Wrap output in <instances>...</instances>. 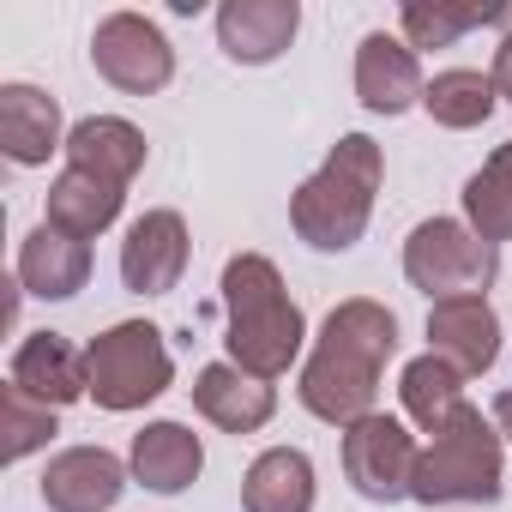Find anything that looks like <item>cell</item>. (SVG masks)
Returning <instances> with one entry per match:
<instances>
[{
	"instance_id": "obj_1",
	"label": "cell",
	"mask_w": 512,
	"mask_h": 512,
	"mask_svg": "<svg viewBox=\"0 0 512 512\" xmlns=\"http://www.w3.org/2000/svg\"><path fill=\"white\" fill-rule=\"evenodd\" d=\"M398 356V320L392 308L368 302V296H350L326 314L320 326V344L314 356L302 362V380H296V398L308 416L332 422V428H356L362 416H374V398H380V368Z\"/></svg>"
},
{
	"instance_id": "obj_2",
	"label": "cell",
	"mask_w": 512,
	"mask_h": 512,
	"mask_svg": "<svg viewBox=\"0 0 512 512\" xmlns=\"http://www.w3.org/2000/svg\"><path fill=\"white\" fill-rule=\"evenodd\" d=\"M223 344H229V362L247 368L253 380H278L290 374V362L302 356L308 344V320L302 308L290 302L278 266L266 260V253H235V260H223Z\"/></svg>"
},
{
	"instance_id": "obj_3",
	"label": "cell",
	"mask_w": 512,
	"mask_h": 512,
	"mask_svg": "<svg viewBox=\"0 0 512 512\" xmlns=\"http://www.w3.org/2000/svg\"><path fill=\"white\" fill-rule=\"evenodd\" d=\"M380 181H386V151L368 133H344L332 157L290 193V229L320 253H350L374 217Z\"/></svg>"
},
{
	"instance_id": "obj_4",
	"label": "cell",
	"mask_w": 512,
	"mask_h": 512,
	"mask_svg": "<svg viewBox=\"0 0 512 512\" xmlns=\"http://www.w3.org/2000/svg\"><path fill=\"white\" fill-rule=\"evenodd\" d=\"M506 488V458H500V428L464 404L440 434H428L416 458L410 500L422 506H494Z\"/></svg>"
},
{
	"instance_id": "obj_5",
	"label": "cell",
	"mask_w": 512,
	"mask_h": 512,
	"mask_svg": "<svg viewBox=\"0 0 512 512\" xmlns=\"http://www.w3.org/2000/svg\"><path fill=\"white\" fill-rule=\"evenodd\" d=\"M85 368H91L97 410H115V416L145 410L175 380V356H169V344L151 320H121V326L97 332L91 350H85Z\"/></svg>"
},
{
	"instance_id": "obj_6",
	"label": "cell",
	"mask_w": 512,
	"mask_h": 512,
	"mask_svg": "<svg viewBox=\"0 0 512 512\" xmlns=\"http://www.w3.org/2000/svg\"><path fill=\"white\" fill-rule=\"evenodd\" d=\"M404 278L428 302L488 296L494 278H500V247H488L464 217H428L404 241Z\"/></svg>"
},
{
	"instance_id": "obj_7",
	"label": "cell",
	"mask_w": 512,
	"mask_h": 512,
	"mask_svg": "<svg viewBox=\"0 0 512 512\" xmlns=\"http://www.w3.org/2000/svg\"><path fill=\"white\" fill-rule=\"evenodd\" d=\"M416 458L422 446L410 440V428L386 410L362 416L356 428H344V476L362 500L374 506H392V500H410V482H416Z\"/></svg>"
},
{
	"instance_id": "obj_8",
	"label": "cell",
	"mask_w": 512,
	"mask_h": 512,
	"mask_svg": "<svg viewBox=\"0 0 512 512\" xmlns=\"http://www.w3.org/2000/svg\"><path fill=\"white\" fill-rule=\"evenodd\" d=\"M91 67L127 97H157L175 79V49L145 13H109L91 31Z\"/></svg>"
},
{
	"instance_id": "obj_9",
	"label": "cell",
	"mask_w": 512,
	"mask_h": 512,
	"mask_svg": "<svg viewBox=\"0 0 512 512\" xmlns=\"http://www.w3.org/2000/svg\"><path fill=\"white\" fill-rule=\"evenodd\" d=\"M187 253H193V241H187L181 211H145V217H133V229L121 241V284L133 296H169L187 272Z\"/></svg>"
},
{
	"instance_id": "obj_10",
	"label": "cell",
	"mask_w": 512,
	"mask_h": 512,
	"mask_svg": "<svg viewBox=\"0 0 512 512\" xmlns=\"http://www.w3.org/2000/svg\"><path fill=\"white\" fill-rule=\"evenodd\" d=\"M302 31L296 0H223L217 7V49L235 67H272Z\"/></svg>"
},
{
	"instance_id": "obj_11",
	"label": "cell",
	"mask_w": 512,
	"mask_h": 512,
	"mask_svg": "<svg viewBox=\"0 0 512 512\" xmlns=\"http://www.w3.org/2000/svg\"><path fill=\"white\" fill-rule=\"evenodd\" d=\"M127 488V464L109 446H67L43 470V506L49 512H109Z\"/></svg>"
},
{
	"instance_id": "obj_12",
	"label": "cell",
	"mask_w": 512,
	"mask_h": 512,
	"mask_svg": "<svg viewBox=\"0 0 512 512\" xmlns=\"http://www.w3.org/2000/svg\"><path fill=\"white\" fill-rule=\"evenodd\" d=\"M428 91L422 79V61L404 37H386V31H368L362 49H356V97L368 115H404L416 109Z\"/></svg>"
},
{
	"instance_id": "obj_13",
	"label": "cell",
	"mask_w": 512,
	"mask_h": 512,
	"mask_svg": "<svg viewBox=\"0 0 512 512\" xmlns=\"http://www.w3.org/2000/svg\"><path fill=\"white\" fill-rule=\"evenodd\" d=\"M428 356L452 362L464 380L488 374L500 356V314L488 308V296H458V302H434L428 308Z\"/></svg>"
},
{
	"instance_id": "obj_14",
	"label": "cell",
	"mask_w": 512,
	"mask_h": 512,
	"mask_svg": "<svg viewBox=\"0 0 512 512\" xmlns=\"http://www.w3.org/2000/svg\"><path fill=\"white\" fill-rule=\"evenodd\" d=\"M31 404L43 410H61V404H79L91 398V368H85V350H73L61 332H31L19 350H13V374H7Z\"/></svg>"
},
{
	"instance_id": "obj_15",
	"label": "cell",
	"mask_w": 512,
	"mask_h": 512,
	"mask_svg": "<svg viewBox=\"0 0 512 512\" xmlns=\"http://www.w3.org/2000/svg\"><path fill=\"white\" fill-rule=\"evenodd\" d=\"M193 410L223 434H260L278 416V392H272V380H253L235 362H211L193 380Z\"/></svg>"
},
{
	"instance_id": "obj_16",
	"label": "cell",
	"mask_w": 512,
	"mask_h": 512,
	"mask_svg": "<svg viewBox=\"0 0 512 512\" xmlns=\"http://www.w3.org/2000/svg\"><path fill=\"white\" fill-rule=\"evenodd\" d=\"M91 278V241H73L49 223H37L19 241V290L37 302H73Z\"/></svg>"
},
{
	"instance_id": "obj_17",
	"label": "cell",
	"mask_w": 512,
	"mask_h": 512,
	"mask_svg": "<svg viewBox=\"0 0 512 512\" xmlns=\"http://www.w3.org/2000/svg\"><path fill=\"white\" fill-rule=\"evenodd\" d=\"M127 470L133 482H145L151 494H181L199 482L205 470V446L187 422H145L133 434V452H127Z\"/></svg>"
},
{
	"instance_id": "obj_18",
	"label": "cell",
	"mask_w": 512,
	"mask_h": 512,
	"mask_svg": "<svg viewBox=\"0 0 512 512\" xmlns=\"http://www.w3.org/2000/svg\"><path fill=\"white\" fill-rule=\"evenodd\" d=\"M0 151L19 169L49 163L55 151H67L61 139V103L37 85H0Z\"/></svg>"
},
{
	"instance_id": "obj_19",
	"label": "cell",
	"mask_w": 512,
	"mask_h": 512,
	"mask_svg": "<svg viewBox=\"0 0 512 512\" xmlns=\"http://www.w3.org/2000/svg\"><path fill=\"white\" fill-rule=\"evenodd\" d=\"M121 205H127V187H115V181H103V175L67 163V169L55 175L49 199H43V223L61 229V235H73V241H97V235L121 217Z\"/></svg>"
},
{
	"instance_id": "obj_20",
	"label": "cell",
	"mask_w": 512,
	"mask_h": 512,
	"mask_svg": "<svg viewBox=\"0 0 512 512\" xmlns=\"http://www.w3.org/2000/svg\"><path fill=\"white\" fill-rule=\"evenodd\" d=\"M145 133L121 115H85L73 133H67V163L73 169H91L115 187H133V175L145 169Z\"/></svg>"
},
{
	"instance_id": "obj_21",
	"label": "cell",
	"mask_w": 512,
	"mask_h": 512,
	"mask_svg": "<svg viewBox=\"0 0 512 512\" xmlns=\"http://www.w3.org/2000/svg\"><path fill=\"white\" fill-rule=\"evenodd\" d=\"M241 512H314V458L302 446H272L241 476Z\"/></svg>"
},
{
	"instance_id": "obj_22",
	"label": "cell",
	"mask_w": 512,
	"mask_h": 512,
	"mask_svg": "<svg viewBox=\"0 0 512 512\" xmlns=\"http://www.w3.org/2000/svg\"><path fill=\"white\" fill-rule=\"evenodd\" d=\"M398 398H404V416L422 428V434H440L458 410H464V374L440 356H416L404 362L398 374Z\"/></svg>"
},
{
	"instance_id": "obj_23",
	"label": "cell",
	"mask_w": 512,
	"mask_h": 512,
	"mask_svg": "<svg viewBox=\"0 0 512 512\" xmlns=\"http://www.w3.org/2000/svg\"><path fill=\"white\" fill-rule=\"evenodd\" d=\"M494 103H500V91H494V73H482V67H446V73H434L428 91H422V109H428L440 127H452V133L482 127V121L494 115Z\"/></svg>"
},
{
	"instance_id": "obj_24",
	"label": "cell",
	"mask_w": 512,
	"mask_h": 512,
	"mask_svg": "<svg viewBox=\"0 0 512 512\" xmlns=\"http://www.w3.org/2000/svg\"><path fill=\"white\" fill-rule=\"evenodd\" d=\"M464 223H470L488 247L512 241V139L464 181Z\"/></svg>"
},
{
	"instance_id": "obj_25",
	"label": "cell",
	"mask_w": 512,
	"mask_h": 512,
	"mask_svg": "<svg viewBox=\"0 0 512 512\" xmlns=\"http://www.w3.org/2000/svg\"><path fill=\"white\" fill-rule=\"evenodd\" d=\"M482 25H500V7H458V0H404L398 13V31L410 49H452L458 37L482 31Z\"/></svg>"
},
{
	"instance_id": "obj_26",
	"label": "cell",
	"mask_w": 512,
	"mask_h": 512,
	"mask_svg": "<svg viewBox=\"0 0 512 512\" xmlns=\"http://www.w3.org/2000/svg\"><path fill=\"white\" fill-rule=\"evenodd\" d=\"M0 434H7V464H19V458H31V452H43L55 434H61V422H55V410H43V404H31L13 380H7V392H0Z\"/></svg>"
},
{
	"instance_id": "obj_27",
	"label": "cell",
	"mask_w": 512,
	"mask_h": 512,
	"mask_svg": "<svg viewBox=\"0 0 512 512\" xmlns=\"http://www.w3.org/2000/svg\"><path fill=\"white\" fill-rule=\"evenodd\" d=\"M488 73H494V91L512 103V31L500 37V49H494V67H488Z\"/></svg>"
},
{
	"instance_id": "obj_28",
	"label": "cell",
	"mask_w": 512,
	"mask_h": 512,
	"mask_svg": "<svg viewBox=\"0 0 512 512\" xmlns=\"http://www.w3.org/2000/svg\"><path fill=\"white\" fill-rule=\"evenodd\" d=\"M488 422L500 428V440H512V386H506V392H500V398L488 404Z\"/></svg>"
}]
</instances>
